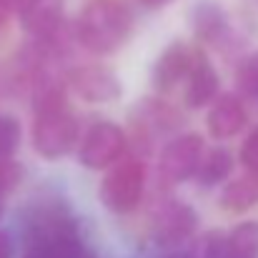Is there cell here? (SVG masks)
<instances>
[{"mask_svg": "<svg viewBox=\"0 0 258 258\" xmlns=\"http://www.w3.org/2000/svg\"><path fill=\"white\" fill-rule=\"evenodd\" d=\"M133 35V13L118 0H88L73 23V38L93 55L120 50Z\"/></svg>", "mask_w": 258, "mask_h": 258, "instance_id": "1", "label": "cell"}, {"mask_svg": "<svg viewBox=\"0 0 258 258\" xmlns=\"http://www.w3.org/2000/svg\"><path fill=\"white\" fill-rule=\"evenodd\" d=\"M78 133H81L78 118L71 113L68 105L40 110L35 113L33 123V148L38 156L58 161L73 151V146L78 143Z\"/></svg>", "mask_w": 258, "mask_h": 258, "instance_id": "2", "label": "cell"}, {"mask_svg": "<svg viewBox=\"0 0 258 258\" xmlns=\"http://www.w3.org/2000/svg\"><path fill=\"white\" fill-rule=\"evenodd\" d=\"M146 190V166L141 158H120L113 163L100 183V203L110 213H131L138 208Z\"/></svg>", "mask_w": 258, "mask_h": 258, "instance_id": "3", "label": "cell"}, {"mask_svg": "<svg viewBox=\"0 0 258 258\" xmlns=\"http://www.w3.org/2000/svg\"><path fill=\"white\" fill-rule=\"evenodd\" d=\"M128 148V136L118 123L100 120L95 123L81 141L78 161L88 171H105L123 158Z\"/></svg>", "mask_w": 258, "mask_h": 258, "instance_id": "4", "label": "cell"}, {"mask_svg": "<svg viewBox=\"0 0 258 258\" xmlns=\"http://www.w3.org/2000/svg\"><path fill=\"white\" fill-rule=\"evenodd\" d=\"M203 158V138L198 133H183L166 143L158 158V173L166 183H183L193 178Z\"/></svg>", "mask_w": 258, "mask_h": 258, "instance_id": "5", "label": "cell"}, {"mask_svg": "<svg viewBox=\"0 0 258 258\" xmlns=\"http://www.w3.org/2000/svg\"><path fill=\"white\" fill-rule=\"evenodd\" d=\"M66 88H71L86 103H110V100H118L123 93V83L118 73L113 68L95 66V63L73 68L66 78Z\"/></svg>", "mask_w": 258, "mask_h": 258, "instance_id": "6", "label": "cell"}, {"mask_svg": "<svg viewBox=\"0 0 258 258\" xmlns=\"http://www.w3.org/2000/svg\"><path fill=\"white\" fill-rule=\"evenodd\" d=\"M20 25L33 43L50 40L66 30V5L63 0H20L18 5Z\"/></svg>", "mask_w": 258, "mask_h": 258, "instance_id": "7", "label": "cell"}, {"mask_svg": "<svg viewBox=\"0 0 258 258\" xmlns=\"http://www.w3.org/2000/svg\"><path fill=\"white\" fill-rule=\"evenodd\" d=\"M196 228L198 213L183 201H168L153 221V241L161 248H175L180 243H188Z\"/></svg>", "mask_w": 258, "mask_h": 258, "instance_id": "8", "label": "cell"}, {"mask_svg": "<svg viewBox=\"0 0 258 258\" xmlns=\"http://www.w3.org/2000/svg\"><path fill=\"white\" fill-rule=\"evenodd\" d=\"M198 58V50H193L190 45H185L183 40H173L163 48V53L156 58L153 68H151V83L156 90L168 93L178 86L180 81L188 78L193 63Z\"/></svg>", "mask_w": 258, "mask_h": 258, "instance_id": "9", "label": "cell"}, {"mask_svg": "<svg viewBox=\"0 0 258 258\" xmlns=\"http://www.w3.org/2000/svg\"><path fill=\"white\" fill-rule=\"evenodd\" d=\"M188 23H190L196 40L206 45H223L231 35L228 13L218 3H211V0H201L198 5L190 8Z\"/></svg>", "mask_w": 258, "mask_h": 258, "instance_id": "10", "label": "cell"}, {"mask_svg": "<svg viewBox=\"0 0 258 258\" xmlns=\"http://www.w3.org/2000/svg\"><path fill=\"white\" fill-rule=\"evenodd\" d=\"M208 133L216 138V141H228L233 136H238L246 123H248V113H246V105L238 95L233 93H223L213 100L211 110H208Z\"/></svg>", "mask_w": 258, "mask_h": 258, "instance_id": "11", "label": "cell"}, {"mask_svg": "<svg viewBox=\"0 0 258 258\" xmlns=\"http://www.w3.org/2000/svg\"><path fill=\"white\" fill-rule=\"evenodd\" d=\"M23 258H93L83 243L78 226L58 231L53 236L38 238L33 243H25V256Z\"/></svg>", "mask_w": 258, "mask_h": 258, "instance_id": "12", "label": "cell"}, {"mask_svg": "<svg viewBox=\"0 0 258 258\" xmlns=\"http://www.w3.org/2000/svg\"><path fill=\"white\" fill-rule=\"evenodd\" d=\"M133 120L138 128V136L143 141H148L156 133H166L173 131L183 123V115L173 108L171 103L158 100V98H143L138 103V108L133 110Z\"/></svg>", "mask_w": 258, "mask_h": 258, "instance_id": "13", "label": "cell"}, {"mask_svg": "<svg viewBox=\"0 0 258 258\" xmlns=\"http://www.w3.org/2000/svg\"><path fill=\"white\" fill-rule=\"evenodd\" d=\"M188 83H185V105L188 108H203V105H208L213 98H216V93H218V73L213 71V66L206 60V55L203 53H198V58H196V63H193V68H190V73H188V78H185Z\"/></svg>", "mask_w": 258, "mask_h": 258, "instance_id": "14", "label": "cell"}, {"mask_svg": "<svg viewBox=\"0 0 258 258\" xmlns=\"http://www.w3.org/2000/svg\"><path fill=\"white\" fill-rule=\"evenodd\" d=\"M221 208L228 213H243L258 206V173H246L226 183L221 190Z\"/></svg>", "mask_w": 258, "mask_h": 258, "instance_id": "15", "label": "cell"}, {"mask_svg": "<svg viewBox=\"0 0 258 258\" xmlns=\"http://www.w3.org/2000/svg\"><path fill=\"white\" fill-rule=\"evenodd\" d=\"M233 173V153L226 151V148H213L208 151L201 163H198V183L211 188V185H218L223 180H228V175Z\"/></svg>", "mask_w": 258, "mask_h": 258, "instance_id": "16", "label": "cell"}, {"mask_svg": "<svg viewBox=\"0 0 258 258\" xmlns=\"http://www.w3.org/2000/svg\"><path fill=\"white\" fill-rule=\"evenodd\" d=\"M223 258H258V221H243L226 236Z\"/></svg>", "mask_w": 258, "mask_h": 258, "instance_id": "17", "label": "cell"}, {"mask_svg": "<svg viewBox=\"0 0 258 258\" xmlns=\"http://www.w3.org/2000/svg\"><path fill=\"white\" fill-rule=\"evenodd\" d=\"M226 251V233L223 231H206L193 238L190 248L185 251L188 258H223Z\"/></svg>", "mask_w": 258, "mask_h": 258, "instance_id": "18", "label": "cell"}, {"mask_svg": "<svg viewBox=\"0 0 258 258\" xmlns=\"http://www.w3.org/2000/svg\"><path fill=\"white\" fill-rule=\"evenodd\" d=\"M23 131H20V120L10 113H0V156L10 158L18 146H20Z\"/></svg>", "mask_w": 258, "mask_h": 258, "instance_id": "19", "label": "cell"}, {"mask_svg": "<svg viewBox=\"0 0 258 258\" xmlns=\"http://www.w3.org/2000/svg\"><path fill=\"white\" fill-rule=\"evenodd\" d=\"M25 178V168L23 163H18L13 156L10 158H3L0 156V193L8 196L10 190H15Z\"/></svg>", "mask_w": 258, "mask_h": 258, "instance_id": "20", "label": "cell"}, {"mask_svg": "<svg viewBox=\"0 0 258 258\" xmlns=\"http://www.w3.org/2000/svg\"><path fill=\"white\" fill-rule=\"evenodd\" d=\"M241 163L248 173H258V128L248 133V138L241 146Z\"/></svg>", "mask_w": 258, "mask_h": 258, "instance_id": "21", "label": "cell"}, {"mask_svg": "<svg viewBox=\"0 0 258 258\" xmlns=\"http://www.w3.org/2000/svg\"><path fill=\"white\" fill-rule=\"evenodd\" d=\"M15 253V243H13V236L8 231L0 228V258H13Z\"/></svg>", "mask_w": 258, "mask_h": 258, "instance_id": "22", "label": "cell"}, {"mask_svg": "<svg viewBox=\"0 0 258 258\" xmlns=\"http://www.w3.org/2000/svg\"><path fill=\"white\" fill-rule=\"evenodd\" d=\"M168 3H173V0H141V5L148 8V10H161V8H166Z\"/></svg>", "mask_w": 258, "mask_h": 258, "instance_id": "23", "label": "cell"}, {"mask_svg": "<svg viewBox=\"0 0 258 258\" xmlns=\"http://www.w3.org/2000/svg\"><path fill=\"white\" fill-rule=\"evenodd\" d=\"M161 258H188V253L185 251H171V253H166V256H161Z\"/></svg>", "mask_w": 258, "mask_h": 258, "instance_id": "24", "label": "cell"}, {"mask_svg": "<svg viewBox=\"0 0 258 258\" xmlns=\"http://www.w3.org/2000/svg\"><path fill=\"white\" fill-rule=\"evenodd\" d=\"M3 213H5V196L0 193V218H3Z\"/></svg>", "mask_w": 258, "mask_h": 258, "instance_id": "25", "label": "cell"}, {"mask_svg": "<svg viewBox=\"0 0 258 258\" xmlns=\"http://www.w3.org/2000/svg\"><path fill=\"white\" fill-rule=\"evenodd\" d=\"M13 3H15V10H18V5H20V0H13Z\"/></svg>", "mask_w": 258, "mask_h": 258, "instance_id": "26", "label": "cell"}]
</instances>
